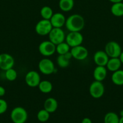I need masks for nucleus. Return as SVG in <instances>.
<instances>
[{
	"label": "nucleus",
	"mask_w": 123,
	"mask_h": 123,
	"mask_svg": "<svg viewBox=\"0 0 123 123\" xmlns=\"http://www.w3.org/2000/svg\"><path fill=\"white\" fill-rule=\"evenodd\" d=\"M89 94L94 98H100L104 94L105 88L102 82L95 80L92 82L89 86Z\"/></svg>",
	"instance_id": "obj_5"
},
{
	"label": "nucleus",
	"mask_w": 123,
	"mask_h": 123,
	"mask_svg": "<svg viewBox=\"0 0 123 123\" xmlns=\"http://www.w3.org/2000/svg\"><path fill=\"white\" fill-rule=\"evenodd\" d=\"M93 58L96 66L106 67L109 57L104 50H98L94 54Z\"/></svg>",
	"instance_id": "obj_13"
},
{
	"label": "nucleus",
	"mask_w": 123,
	"mask_h": 123,
	"mask_svg": "<svg viewBox=\"0 0 123 123\" xmlns=\"http://www.w3.org/2000/svg\"><path fill=\"white\" fill-rule=\"evenodd\" d=\"M66 18L61 13H55L49 19L53 28H62L65 25Z\"/></svg>",
	"instance_id": "obj_14"
},
{
	"label": "nucleus",
	"mask_w": 123,
	"mask_h": 123,
	"mask_svg": "<svg viewBox=\"0 0 123 123\" xmlns=\"http://www.w3.org/2000/svg\"><path fill=\"white\" fill-rule=\"evenodd\" d=\"M104 51L109 58H119L123 51L119 43L115 41H110L106 43Z\"/></svg>",
	"instance_id": "obj_3"
},
{
	"label": "nucleus",
	"mask_w": 123,
	"mask_h": 123,
	"mask_svg": "<svg viewBox=\"0 0 123 123\" xmlns=\"http://www.w3.org/2000/svg\"><path fill=\"white\" fill-rule=\"evenodd\" d=\"M25 81L27 85L30 87H37L41 81V76L36 71H29L25 76Z\"/></svg>",
	"instance_id": "obj_10"
},
{
	"label": "nucleus",
	"mask_w": 123,
	"mask_h": 123,
	"mask_svg": "<svg viewBox=\"0 0 123 123\" xmlns=\"http://www.w3.org/2000/svg\"><path fill=\"white\" fill-rule=\"evenodd\" d=\"M5 94H6V90L3 86L0 85V97L4 96Z\"/></svg>",
	"instance_id": "obj_29"
},
{
	"label": "nucleus",
	"mask_w": 123,
	"mask_h": 123,
	"mask_svg": "<svg viewBox=\"0 0 123 123\" xmlns=\"http://www.w3.org/2000/svg\"><path fill=\"white\" fill-rule=\"evenodd\" d=\"M70 52L64 55H59L57 58V63L60 68H66L70 64V60L72 58Z\"/></svg>",
	"instance_id": "obj_17"
},
{
	"label": "nucleus",
	"mask_w": 123,
	"mask_h": 123,
	"mask_svg": "<svg viewBox=\"0 0 123 123\" xmlns=\"http://www.w3.org/2000/svg\"><path fill=\"white\" fill-rule=\"evenodd\" d=\"M56 45L49 40L43 41L39 45V52L43 56H50L55 52Z\"/></svg>",
	"instance_id": "obj_8"
},
{
	"label": "nucleus",
	"mask_w": 123,
	"mask_h": 123,
	"mask_svg": "<svg viewBox=\"0 0 123 123\" xmlns=\"http://www.w3.org/2000/svg\"><path fill=\"white\" fill-rule=\"evenodd\" d=\"M43 109L49 113H54L58 108V102L55 98L53 97H49L47 98L43 103Z\"/></svg>",
	"instance_id": "obj_16"
},
{
	"label": "nucleus",
	"mask_w": 123,
	"mask_h": 123,
	"mask_svg": "<svg viewBox=\"0 0 123 123\" xmlns=\"http://www.w3.org/2000/svg\"><path fill=\"white\" fill-rule=\"evenodd\" d=\"M14 64V60L13 56L7 53L0 54V69L6 71L13 68Z\"/></svg>",
	"instance_id": "obj_12"
},
{
	"label": "nucleus",
	"mask_w": 123,
	"mask_h": 123,
	"mask_svg": "<svg viewBox=\"0 0 123 123\" xmlns=\"http://www.w3.org/2000/svg\"><path fill=\"white\" fill-rule=\"evenodd\" d=\"M8 104L5 100L0 98V115L3 114L7 111Z\"/></svg>",
	"instance_id": "obj_28"
},
{
	"label": "nucleus",
	"mask_w": 123,
	"mask_h": 123,
	"mask_svg": "<svg viewBox=\"0 0 123 123\" xmlns=\"http://www.w3.org/2000/svg\"><path fill=\"white\" fill-rule=\"evenodd\" d=\"M49 116H50V113L48 112L45 109H43L40 110L37 112V118L40 122L45 123L49 120Z\"/></svg>",
	"instance_id": "obj_26"
},
{
	"label": "nucleus",
	"mask_w": 123,
	"mask_h": 123,
	"mask_svg": "<svg viewBox=\"0 0 123 123\" xmlns=\"http://www.w3.org/2000/svg\"><path fill=\"white\" fill-rule=\"evenodd\" d=\"M119 114H120V116L121 117H123V110L121 111L120 113H119Z\"/></svg>",
	"instance_id": "obj_34"
},
{
	"label": "nucleus",
	"mask_w": 123,
	"mask_h": 123,
	"mask_svg": "<svg viewBox=\"0 0 123 123\" xmlns=\"http://www.w3.org/2000/svg\"><path fill=\"white\" fill-rule=\"evenodd\" d=\"M74 6V0H59V7L62 12H69L73 8Z\"/></svg>",
	"instance_id": "obj_20"
},
{
	"label": "nucleus",
	"mask_w": 123,
	"mask_h": 123,
	"mask_svg": "<svg viewBox=\"0 0 123 123\" xmlns=\"http://www.w3.org/2000/svg\"><path fill=\"white\" fill-rule=\"evenodd\" d=\"M107 74V68L105 66H97L94 70L93 76L94 79L97 81L102 82L106 78Z\"/></svg>",
	"instance_id": "obj_15"
},
{
	"label": "nucleus",
	"mask_w": 123,
	"mask_h": 123,
	"mask_svg": "<svg viewBox=\"0 0 123 123\" xmlns=\"http://www.w3.org/2000/svg\"><path fill=\"white\" fill-rule=\"evenodd\" d=\"M38 68L42 74L49 75L53 74L55 71V65L50 59L45 58L40 60L39 62Z\"/></svg>",
	"instance_id": "obj_4"
},
{
	"label": "nucleus",
	"mask_w": 123,
	"mask_h": 123,
	"mask_svg": "<svg viewBox=\"0 0 123 123\" xmlns=\"http://www.w3.org/2000/svg\"><path fill=\"white\" fill-rule=\"evenodd\" d=\"M119 60H120L122 64H123V50L121 52V53L120 55H119Z\"/></svg>",
	"instance_id": "obj_31"
},
{
	"label": "nucleus",
	"mask_w": 123,
	"mask_h": 123,
	"mask_svg": "<svg viewBox=\"0 0 123 123\" xmlns=\"http://www.w3.org/2000/svg\"><path fill=\"white\" fill-rule=\"evenodd\" d=\"M53 28L50 20L42 19L36 24L35 31L39 36H47L49 34Z\"/></svg>",
	"instance_id": "obj_7"
},
{
	"label": "nucleus",
	"mask_w": 123,
	"mask_h": 123,
	"mask_svg": "<svg viewBox=\"0 0 123 123\" xmlns=\"http://www.w3.org/2000/svg\"><path fill=\"white\" fill-rule=\"evenodd\" d=\"M10 118L13 123H25L27 120L28 113L22 107H16L11 111Z\"/></svg>",
	"instance_id": "obj_2"
},
{
	"label": "nucleus",
	"mask_w": 123,
	"mask_h": 123,
	"mask_svg": "<svg viewBox=\"0 0 123 123\" xmlns=\"http://www.w3.org/2000/svg\"><path fill=\"white\" fill-rule=\"evenodd\" d=\"M65 42L71 48L82 45L83 36L80 32H69L65 37Z\"/></svg>",
	"instance_id": "obj_9"
},
{
	"label": "nucleus",
	"mask_w": 123,
	"mask_h": 123,
	"mask_svg": "<svg viewBox=\"0 0 123 123\" xmlns=\"http://www.w3.org/2000/svg\"><path fill=\"white\" fill-rule=\"evenodd\" d=\"M84 24L85 22L82 16L73 14L66 19L65 25L69 32H80L83 29Z\"/></svg>",
	"instance_id": "obj_1"
},
{
	"label": "nucleus",
	"mask_w": 123,
	"mask_h": 123,
	"mask_svg": "<svg viewBox=\"0 0 123 123\" xmlns=\"http://www.w3.org/2000/svg\"><path fill=\"white\" fill-rule=\"evenodd\" d=\"M110 12L116 17L123 16V2L113 4L111 6Z\"/></svg>",
	"instance_id": "obj_22"
},
{
	"label": "nucleus",
	"mask_w": 123,
	"mask_h": 123,
	"mask_svg": "<svg viewBox=\"0 0 123 123\" xmlns=\"http://www.w3.org/2000/svg\"><path fill=\"white\" fill-rule=\"evenodd\" d=\"M39 90L41 92L44 94H48L51 92L53 90V84L50 81L47 80H41L38 85Z\"/></svg>",
	"instance_id": "obj_21"
},
{
	"label": "nucleus",
	"mask_w": 123,
	"mask_h": 123,
	"mask_svg": "<svg viewBox=\"0 0 123 123\" xmlns=\"http://www.w3.org/2000/svg\"><path fill=\"white\" fill-rule=\"evenodd\" d=\"M81 123H92V120L89 118L86 117L82 120Z\"/></svg>",
	"instance_id": "obj_30"
},
{
	"label": "nucleus",
	"mask_w": 123,
	"mask_h": 123,
	"mask_svg": "<svg viewBox=\"0 0 123 123\" xmlns=\"http://www.w3.org/2000/svg\"><path fill=\"white\" fill-rule=\"evenodd\" d=\"M122 63L119 58H109L106 67L110 72H114L120 69Z\"/></svg>",
	"instance_id": "obj_18"
},
{
	"label": "nucleus",
	"mask_w": 123,
	"mask_h": 123,
	"mask_svg": "<svg viewBox=\"0 0 123 123\" xmlns=\"http://www.w3.org/2000/svg\"><path fill=\"white\" fill-rule=\"evenodd\" d=\"M119 123H123V117H121L119 118Z\"/></svg>",
	"instance_id": "obj_33"
},
{
	"label": "nucleus",
	"mask_w": 123,
	"mask_h": 123,
	"mask_svg": "<svg viewBox=\"0 0 123 123\" xmlns=\"http://www.w3.org/2000/svg\"><path fill=\"white\" fill-rule=\"evenodd\" d=\"M5 77L8 81H14L18 77V73L13 68H9L5 71Z\"/></svg>",
	"instance_id": "obj_27"
},
{
	"label": "nucleus",
	"mask_w": 123,
	"mask_h": 123,
	"mask_svg": "<svg viewBox=\"0 0 123 123\" xmlns=\"http://www.w3.org/2000/svg\"><path fill=\"white\" fill-rule=\"evenodd\" d=\"M110 2H112V4L114 3H117V2H123V0H109Z\"/></svg>",
	"instance_id": "obj_32"
},
{
	"label": "nucleus",
	"mask_w": 123,
	"mask_h": 123,
	"mask_svg": "<svg viewBox=\"0 0 123 123\" xmlns=\"http://www.w3.org/2000/svg\"></svg>",
	"instance_id": "obj_35"
},
{
	"label": "nucleus",
	"mask_w": 123,
	"mask_h": 123,
	"mask_svg": "<svg viewBox=\"0 0 123 123\" xmlns=\"http://www.w3.org/2000/svg\"><path fill=\"white\" fill-rule=\"evenodd\" d=\"M40 14H41L42 19L49 20L52 17V16L53 15L54 13H53V9L50 7H49V6H43L41 9Z\"/></svg>",
	"instance_id": "obj_25"
},
{
	"label": "nucleus",
	"mask_w": 123,
	"mask_h": 123,
	"mask_svg": "<svg viewBox=\"0 0 123 123\" xmlns=\"http://www.w3.org/2000/svg\"><path fill=\"white\" fill-rule=\"evenodd\" d=\"M48 37L49 40L57 45L65 42L66 35L62 28H53L48 34Z\"/></svg>",
	"instance_id": "obj_6"
},
{
	"label": "nucleus",
	"mask_w": 123,
	"mask_h": 123,
	"mask_svg": "<svg viewBox=\"0 0 123 123\" xmlns=\"http://www.w3.org/2000/svg\"><path fill=\"white\" fill-rule=\"evenodd\" d=\"M112 82L118 86L123 85V70H118L113 72L111 76Z\"/></svg>",
	"instance_id": "obj_19"
},
{
	"label": "nucleus",
	"mask_w": 123,
	"mask_h": 123,
	"mask_svg": "<svg viewBox=\"0 0 123 123\" xmlns=\"http://www.w3.org/2000/svg\"><path fill=\"white\" fill-rule=\"evenodd\" d=\"M71 47L68 45L66 42H63L57 44L55 48V52L59 55H64L70 52Z\"/></svg>",
	"instance_id": "obj_24"
},
{
	"label": "nucleus",
	"mask_w": 123,
	"mask_h": 123,
	"mask_svg": "<svg viewBox=\"0 0 123 123\" xmlns=\"http://www.w3.org/2000/svg\"><path fill=\"white\" fill-rule=\"evenodd\" d=\"M70 52L73 58L79 61L85 60L87 58L89 54L88 49L82 45L71 48Z\"/></svg>",
	"instance_id": "obj_11"
},
{
	"label": "nucleus",
	"mask_w": 123,
	"mask_h": 123,
	"mask_svg": "<svg viewBox=\"0 0 123 123\" xmlns=\"http://www.w3.org/2000/svg\"><path fill=\"white\" fill-rule=\"evenodd\" d=\"M119 117L118 114L113 112H109L105 115L104 117V123H119Z\"/></svg>",
	"instance_id": "obj_23"
}]
</instances>
